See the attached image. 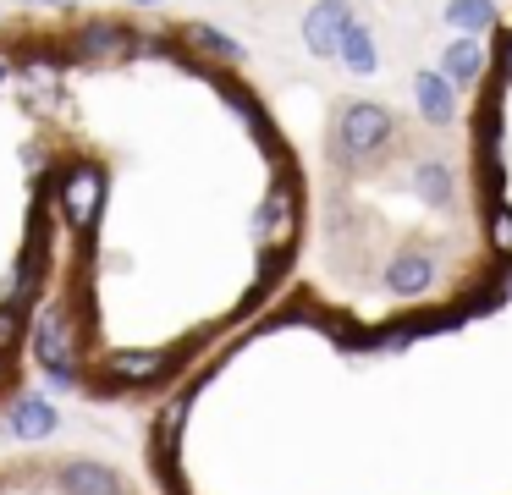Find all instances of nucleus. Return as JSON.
Listing matches in <instances>:
<instances>
[{"label": "nucleus", "instance_id": "nucleus-1", "mask_svg": "<svg viewBox=\"0 0 512 495\" xmlns=\"http://www.w3.org/2000/svg\"><path fill=\"white\" fill-rule=\"evenodd\" d=\"M83 325L72 314V303H50L34 325V358L45 363V374L61 385V391H78L83 369H78V347H83Z\"/></svg>", "mask_w": 512, "mask_h": 495}, {"label": "nucleus", "instance_id": "nucleus-2", "mask_svg": "<svg viewBox=\"0 0 512 495\" xmlns=\"http://www.w3.org/2000/svg\"><path fill=\"white\" fill-rule=\"evenodd\" d=\"M138 55V33L127 22H83L78 33L67 39V61L72 66H122Z\"/></svg>", "mask_w": 512, "mask_h": 495}, {"label": "nucleus", "instance_id": "nucleus-3", "mask_svg": "<svg viewBox=\"0 0 512 495\" xmlns=\"http://www.w3.org/2000/svg\"><path fill=\"white\" fill-rule=\"evenodd\" d=\"M105 187H111V176H105V165H72V171L56 176V198H61V215L72 220L78 231H94V220H100L105 209Z\"/></svg>", "mask_w": 512, "mask_h": 495}, {"label": "nucleus", "instance_id": "nucleus-4", "mask_svg": "<svg viewBox=\"0 0 512 495\" xmlns=\"http://www.w3.org/2000/svg\"><path fill=\"white\" fill-rule=\"evenodd\" d=\"M391 132H397V116H391L386 105L353 99V105L342 110V127H336V138H342L347 160H369V154H380V149L391 143Z\"/></svg>", "mask_w": 512, "mask_h": 495}, {"label": "nucleus", "instance_id": "nucleus-5", "mask_svg": "<svg viewBox=\"0 0 512 495\" xmlns=\"http://www.w3.org/2000/svg\"><path fill=\"white\" fill-rule=\"evenodd\" d=\"M177 369V352H105L100 358V374L111 385H122V391H133V385H155L166 380V374Z\"/></svg>", "mask_w": 512, "mask_h": 495}, {"label": "nucleus", "instance_id": "nucleus-6", "mask_svg": "<svg viewBox=\"0 0 512 495\" xmlns=\"http://www.w3.org/2000/svg\"><path fill=\"white\" fill-rule=\"evenodd\" d=\"M347 22H353L347 0H314V6L303 11V50L320 55V61H331V55H336V39H342Z\"/></svg>", "mask_w": 512, "mask_h": 495}, {"label": "nucleus", "instance_id": "nucleus-7", "mask_svg": "<svg viewBox=\"0 0 512 495\" xmlns=\"http://www.w3.org/2000/svg\"><path fill=\"white\" fill-rule=\"evenodd\" d=\"M479 72H485V44H479V33H463V39H452L441 50V77L452 88H474Z\"/></svg>", "mask_w": 512, "mask_h": 495}, {"label": "nucleus", "instance_id": "nucleus-8", "mask_svg": "<svg viewBox=\"0 0 512 495\" xmlns=\"http://www.w3.org/2000/svg\"><path fill=\"white\" fill-rule=\"evenodd\" d=\"M61 490H67V495H122V479H116L105 462L72 457L67 468H61Z\"/></svg>", "mask_w": 512, "mask_h": 495}, {"label": "nucleus", "instance_id": "nucleus-9", "mask_svg": "<svg viewBox=\"0 0 512 495\" xmlns=\"http://www.w3.org/2000/svg\"><path fill=\"white\" fill-rule=\"evenodd\" d=\"M336 55H342V66L353 77H375L380 72V50H375V33L364 28V22H347L342 28V39H336Z\"/></svg>", "mask_w": 512, "mask_h": 495}, {"label": "nucleus", "instance_id": "nucleus-10", "mask_svg": "<svg viewBox=\"0 0 512 495\" xmlns=\"http://www.w3.org/2000/svg\"><path fill=\"white\" fill-rule=\"evenodd\" d=\"M413 99H419L424 121H435V127H446V121L457 116V88L446 83L441 72H419V77H413Z\"/></svg>", "mask_w": 512, "mask_h": 495}, {"label": "nucleus", "instance_id": "nucleus-11", "mask_svg": "<svg viewBox=\"0 0 512 495\" xmlns=\"http://www.w3.org/2000/svg\"><path fill=\"white\" fill-rule=\"evenodd\" d=\"M430 281H435V264L424 259V253H397V259H391V270H386V286L397 297H419Z\"/></svg>", "mask_w": 512, "mask_h": 495}, {"label": "nucleus", "instance_id": "nucleus-12", "mask_svg": "<svg viewBox=\"0 0 512 495\" xmlns=\"http://www.w3.org/2000/svg\"><path fill=\"white\" fill-rule=\"evenodd\" d=\"M12 429L23 440H45L50 429H56V407H50L45 396H17L12 402Z\"/></svg>", "mask_w": 512, "mask_h": 495}, {"label": "nucleus", "instance_id": "nucleus-13", "mask_svg": "<svg viewBox=\"0 0 512 495\" xmlns=\"http://www.w3.org/2000/svg\"><path fill=\"white\" fill-rule=\"evenodd\" d=\"M182 44H188V50L215 55V61H243V44L226 39V33L210 28V22H188V28H182Z\"/></svg>", "mask_w": 512, "mask_h": 495}, {"label": "nucleus", "instance_id": "nucleus-14", "mask_svg": "<svg viewBox=\"0 0 512 495\" xmlns=\"http://www.w3.org/2000/svg\"><path fill=\"white\" fill-rule=\"evenodd\" d=\"M441 17L452 22L457 33H485L490 22H496V0H446Z\"/></svg>", "mask_w": 512, "mask_h": 495}, {"label": "nucleus", "instance_id": "nucleus-15", "mask_svg": "<svg viewBox=\"0 0 512 495\" xmlns=\"http://www.w3.org/2000/svg\"><path fill=\"white\" fill-rule=\"evenodd\" d=\"M23 325H28V303H23V297H0V352L17 347Z\"/></svg>", "mask_w": 512, "mask_h": 495}, {"label": "nucleus", "instance_id": "nucleus-16", "mask_svg": "<svg viewBox=\"0 0 512 495\" xmlns=\"http://www.w3.org/2000/svg\"><path fill=\"white\" fill-rule=\"evenodd\" d=\"M177 418H182V407H166V413H160V424H155L160 462H171V451H177Z\"/></svg>", "mask_w": 512, "mask_h": 495}, {"label": "nucleus", "instance_id": "nucleus-17", "mask_svg": "<svg viewBox=\"0 0 512 495\" xmlns=\"http://www.w3.org/2000/svg\"><path fill=\"white\" fill-rule=\"evenodd\" d=\"M413 187H419L424 198H446V171L441 165H419V171H413Z\"/></svg>", "mask_w": 512, "mask_h": 495}, {"label": "nucleus", "instance_id": "nucleus-18", "mask_svg": "<svg viewBox=\"0 0 512 495\" xmlns=\"http://www.w3.org/2000/svg\"><path fill=\"white\" fill-rule=\"evenodd\" d=\"M6 77H12V55H0V83H6Z\"/></svg>", "mask_w": 512, "mask_h": 495}, {"label": "nucleus", "instance_id": "nucleus-19", "mask_svg": "<svg viewBox=\"0 0 512 495\" xmlns=\"http://www.w3.org/2000/svg\"><path fill=\"white\" fill-rule=\"evenodd\" d=\"M34 6H67V0H34Z\"/></svg>", "mask_w": 512, "mask_h": 495}, {"label": "nucleus", "instance_id": "nucleus-20", "mask_svg": "<svg viewBox=\"0 0 512 495\" xmlns=\"http://www.w3.org/2000/svg\"><path fill=\"white\" fill-rule=\"evenodd\" d=\"M0 380H6V352H0Z\"/></svg>", "mask_w": 512, "mask_h": 495}, {"label": "nucleus", "instance_id": "nucleus-21", "mask_svg": "<svg viewBox=\"0 0 512 495\" xmlns=\"http://www.w3.org/2000/svg\"><path fill=\"white\" fill-rule=\"evenodd\" d=\"M133 6H160V0H133Z\"/></svg>", "mask_w": 512, "mask_h": 495}]
</instances>
